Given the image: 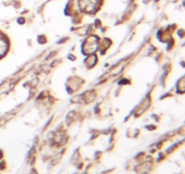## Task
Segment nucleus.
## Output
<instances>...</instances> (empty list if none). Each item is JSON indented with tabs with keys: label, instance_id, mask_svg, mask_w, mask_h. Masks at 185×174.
I'll return each mask as SVG.
<instances>
[{
	"label": "nucleus",
	"instance_id": "1",
	"mask_svg": "<svg viewBox=\"0 0 185 174\" xmlns=\"http://www.w3.org/2000/svg\"><path fill=\"white\" fill-rule=\"evenodd\" d=\"M7 50V45L4 41H0V55L4 54L5 51Z\"/></svg>",
	"mask_w": 185,
	"mask_h": 174
}]
</instances>
